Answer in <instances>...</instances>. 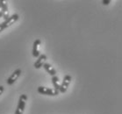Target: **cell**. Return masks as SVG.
Wrapping results in <instances>:
<instances>
[{
  "mask_svg": "<svg viewBox=\"0 0 122 114\" xmlns=\"http://www.w3.org/2000/svg\"><path fill=\"white\" fill-rule=\"evenodd\" d=\"M27 100V96L25 94L21 95L20 97V100H19V104L17 106V109L15 111V114H23L24 111H25V101Z\"/></svg>",
  "mask_w": 122,
  "mask_h": 114,
  "instance_id": "cell-1",
  "label": "cell"
},
{
  "mask_svg": "<svg viewBox=\"0 0 122 114\" xmlns=\"http://www.w3.org/2000/svg\"><path fill=\"white\" fill-rule=\"evenodd\" d=\"M38 92L40 94L42 95H46V96H57L59 94L58 90H56L54 89H51V88H47V87H42L40 86L38 88Z\"/></svg>",
  "mask_w": 122,
  "mask_h": 114,
  "instance_id": "cell-2",
  "label": "cell"
},
{
  "mask_svg": "<svg viewBox=\"0 0 122 114\" xmlns=\"http://www.w3.org/2000/svg\"><path fill=\"white\" fill-rule=\"evenodd\" d=\"M70 82H71V76L69 75H66L64 76L63 81L61 84L60 85V89H59V92L61 93H65L67 91V89L69 88V84H70Z\"/></svg>",
  "mask_w": 122,
  "mask_h": 114,
  "instance_id": "cell-3",
  "label": "cell"
},
{
  "mask_svg": "<svg viewBox=\"0 0 122 114\" xmlns=\"http://www.w3.org/2000/svg\"><path fill=\"white\" fill-rule=\"evenodd\" d=\"M20 75H21V69H16L12 74H11V76L7 79V81H6L7 84H8V85H12V84L17 81V79L20 77Z\"/></svg>",
  "mask_w": 122,
  "mask_h": 114,
  "instance_id": "cell-4",
  "label": "cell"
},
{
  "mask_svg": "<svg viewBox=\"0 0 122 114\" xmlns=\"http://www.w3.org/2000/svg\"><path fill=\"white\" fill-rule=\"evenodd\" d=\"M18 20H19V14L15 13V14H13V15H11V16H10V17L6 20H5L2 24L4 25L5 28H7V27H9V26H11V25H13Z\"/></svg>",
  "mask_w": 122,
  "mask_h": 114,
  "instance_id": "cell-5",
  "label": "cell"
},
{
  "mask_svg": "<svg viewBox=\"0 0 122 114\" xmlns=\"http://www.w3.org/2000/svg\"><path fill=\"white\" fill-rule=\"evenodd\" d=\"M46 61H47V55H44V54H42V55H41L38 57L36 61L33 64V66H34L35 69H41V67H43V65L46 63Z\"/></svg>",
  "mask_w": 122,
  "mask_h": 114,
  "instance_id": "cell-6",
  "label": "cell"
},
{
  "mask_svg": "<svg viewBox=\"0 0 122 114\" xmlns=\"http://www.w3.org/2000/svg\"><path fill=\"white\" fill-rule=\"evenodd\" d=\"M41 45V41L40 40H36L35 41L33 42V56L38 58L41 54V50L40 47Z\"/></svg>",
  "mask_w": 122,
  "mask_h": 114,
  "instance_id": "cell-7",
  "label": "cell"
},
{
  "mask_svg": "<svg viewBox=\"0 0 122 114\" xmlns=\"http://www.w3.org/2000/svg\"><path fill=\"white\" fill-rule=\"evenodd\" d=\"M0 4L2 6V11H3V18L4 20H6L10 16H9V11L8 6H7V2L4 1V0H0Z\"/></svg>",
  "mask_w": 122,
  "mask_h": 114,
  "instance_id": "cell-8",
  "label": "cell"
},
{
  "mask_svg": "<svg viewBox=\"0 0 122 114\" xmlns=\"http://www.w3.org/2000/svg\"><path fill=\"white\" fill-rule=\"evenodd\" d=\"M43 68H44L45 70H46L49 75H52V76L56 75V70L55 69H54V68L52 67L49 63H45L44 65H43Z\"/></svg>",
  "mask_w": 122,
  "mask_h": 114,
  "instance_id": "cell-9",
  "label": "cell"
},
{
  "mask_svg": "<svg viewBox=\"0 0 122 114\" xmlns=\"http://www.w3.org/2000/svg\"><path fill=\"white\" fill-rule=\"evenodd\" d=\"M52 83H53V85L55 87V89L56 90H58L60 89V83H59V77L57 75H54L52 76Z\"/></svg>",
  "mask_w": 122,
  "mask_h": 114,
  "instance_id": "cell-10",
  "label": "cell"
},
{
  "mask_svg": "<svg viewBox=\"0 0 122 114\" xmlns=\"http://www.w3.org/2000/svg\"><path fill=\"white\" fill-rule=\"evenodd\" d=\"M103 5H107L111 3V0H103Z\"/></svg>",
  "mask_w": 122,
  "mask_h": 114,
  "instance_id": "cell-11",
  "label": "cell"
},
{
  "mask_svg": "<svg viewBox=\"0 0 122 114\" xmlns=\"http://www.w3.org/2000/svg\"><path fill=\"white\" fill-rule=\"evenodd\" d=\"M5 29V26H4L3 24H0V33H1V32H3Z\"/></svg>",
  "mask_w": 122,
  "mask_h": 114,
  "instance_id": "cell-12",
  "label": "cell"
},
{
  "mask_svg": "<svg viewBox=\"0 0 122 114\" xmlns=\"http://www.w3.org/2000/svg\"><path fill=\"white\" fill-rule=\"evenodd\" d=\"M4 90H5V88H4V86H0V95L3 94Z\"/></svg>",
  "mask_w": 122,
  "mask_h": 114,
  "instance_id": "cell-13",
  "label": "cell"
},
{
  "mask_svg": "<svg viewBox=\"0 0 122 114\" xmlns=\"http://www.w3.org/2000/svg\"><path fill=\"white\" fill-rule=\"evenodd\" d=\"M0 18H3V11H2V6L0 4Z\"/></svg>",
  "mask_w": 122,
  "mask_h": 114,
  "instance_id": "cell-14",
  "label": "cell"
}]
</instances>
